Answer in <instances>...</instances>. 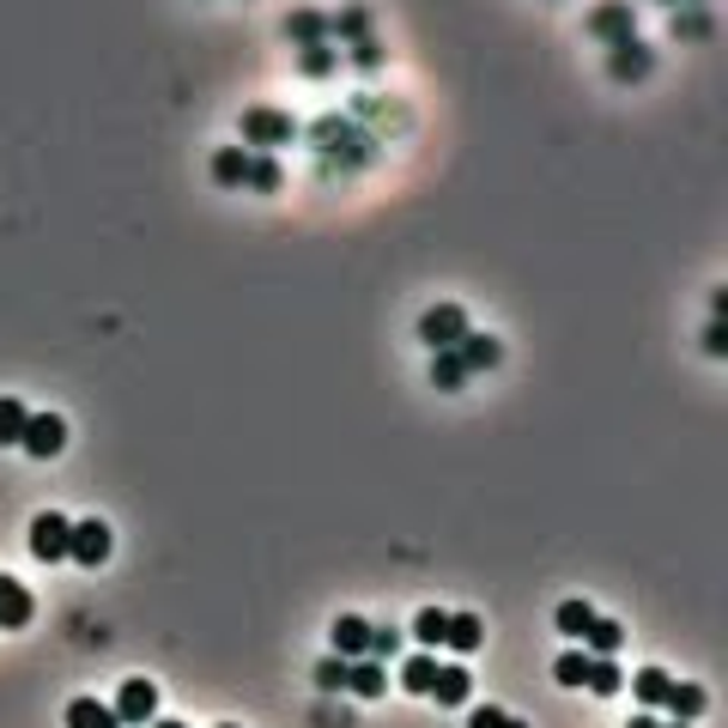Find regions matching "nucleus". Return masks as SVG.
Instances as JSON below:
<instances>
[{"instance_id":"9","label":"nucleus","mask_w":728,"mask_h":728,"mask_svg":"<svg viewBox=\"0 0 728 728\" xmlns=\"http://www.w3.org/2000/svg\"><path fill=\"white\" fill-rule=\"evenodd\" d=\"M31 614H37L31 589H24L19 577H0V631H24L31 626Z\"/></svg>"},{"instance_id":"8","label":"nucleus","mask_w":728,"mask_h":728,"mask_svg":"<svg viewBox=\"0 0 728 728\" xmlns=\"http://www.w3.org/2000/svg\"><path fill=\"white\" fill-rule=\"evenodd\" d=\"M649 68H656V49H649L644 37H631V43H614V49H607V73H614L619 85H637Z\"/></svg>"},{"instance_id":"27","label":"nucleus","mask_w":728,"mask_h":728,"mask_svg":"<svg viewBox=\"0 0 728 728\" xmlns=\"http://www.w3.org/2000/svg\"><path fill=\"white\" fill-rule=\"evenodd\" d=\"M24 419H31V407H24V401H12V395H0V449L24 437Z\"/></svg>"},{"instance_id":"7","label":"nucleus","mask_w":728,"mask_h":728,"mask_svg":"<svg viewBox=\"0 0 728 728\" xmlns=\"http://www.w3.org/2000/svg\"><path fill=\"white\" fill-rule=\"evenodd\" d=\"M115 722H128V728H146L152 717H159V686L152 680H122V692H115Z\"/></svg>"},{"instance_id":"30","label":"nucleus","mask_w":728,"mask_h":728,"mask_svg":"<svg viewBox=\"0 0 728 728\" xmlns=\"http://www.w3.org/2000/svg\"><path fill=\"white\" fill-rule=\"evenodd\" d=\"M589 619H595V607H589V601H558L553 626L565 631V637H583V631H589Z\"/></svg>"},{"instance_id":"33","label":"nucleus","mask_w":728,"mask_h":728,"mask_svg":"<svg viewBox=\"0 0 728 728\" xmlns=\"http://www.w3.org/2000/svg\"><path fill=\"white\" fill-rule=\"evenodd\" d=\"M401 649V626H371V649H364V656L371 661H388Z\"/></svg>"},{"instance_id":"14","label":"nucleus","mask_w":728,"mask_h":728,"mask_svg":"<svg viewBox=\"0 0 728 728\" xmlns=\"http://www.w3.org/2000/svg\"><path fill=\"white\" fill-rule=\"evenodd\" d=\"M364 649H371V619H358V614H341V619H334V656L358 661Z\"/></svg>"},{"instance_id":"15","label":"nucleus","mask_w":728,"mask_h":728,"mask_svg":"<svg viewBox=\"0 0 728 728\" xmlns=\"http://www.w3.org/2000/svg\"><path fill=\"white\" fill-rule=\"evenodd\" d=\"M328 43H371V12H364V7H341L328 19Z\"/></svg>"},{"instance_id":"16","label":"nucleus","mask_w":728,"mask_h":728,"mask_svg":"<svg viewBox=\"0 0 728 728\" xmlns=\"http://www.w3.org/2000/svg\"><path fill=\"white\" fill-rule=\"evenodd\" d=\"M383 661H371V656H358V661H346V692H358V698H383Z\"/></svg>"},{"instance_id":"37","label":"nucleus","mask_w":728,"mask_h":728,"mask_svg":"<svg viewBox=\"0 0 728 728\" xmlns=\"http://www.w3.org/2000/svg\"><path fill=\"white\" fill-rule=\"evenodd\" d=\"M152 728H189V722H176V717H152Z\"/></svg>"},{"instance_id":"42","label":"nucleus","mask_w":728,"mask_h":728,"mask_svg":"<svg viewBox=\"0 0 728 728\" xmlns=\"http://www.w3.org/2000/svg\"><path fill=\"white\" fill-rule=\"evenodd\" d=\"M668 728H686V722H668Z\"/></svg>"},{"instance_id":"5","label":"nucleus","mask_w":728,"mask_h":728,"mask_svg":"<svg viewBox=\"0 0 728 728\" xmlns=\"http://www.w3.org/2000/svg\"><path fill=\"white\" fill-rule=\"evenodd\" d=\"M110 528L98 523V516H80V523L68 528V565H85V570H98L103 558H110Z\"/></svg>"},{"instance_id":"35","label":"nucleus","mask_w":728,"mask_h":728,"mask_svg":"<svg viewBox=\"0 0 728 728\" xmlns=\"http://www.w3.org/2000/svg\"><path fill=\"white\" fill-rule=\"evenodd\" d=\"M353 68H364V73L383 68V49H376V43H353Z\"/></svg>"},{"instance_id":"24","label":"nucleus","mask_w":728,"mask_h":728,"mask_svg":"<svg viewBox=\"0 0 728 728\" xmlns=\"http://www.w3.org/2000/svg\"><path fill=\"white\" fill-rule=\"evenodd\" d=\"M68 728H122V722H115V710L98 705V698H73V705H68Z\"/></svg>"},{"instance_id":"23","label":"nucleus","mask_w":728,"mask_h":728,"mask_svg":"<svg viewBox=\"0 0 728 728\" xmlns=\"http://www.w3.org/2000/svg\"><path fill=\"white\" fill-rule=\"evenodd\" d=\"M297 68H304V80H328V73L341 68V49L334 43H310V49H297Z\"/></svg>"},{"instance_id":"38","label":"nucleus","mask_w":728,"mask_h":728,"mask_svg":"<svg viewBox=\"0 0 728 728\" xmlns=\"http://www.w3.org/2000/svg\"><path fill=\"white\" fill-rule=\"evenodd\" d=\"M626 728H661V722H656V717H631Z\"/></svg>"},{"instance_id":"17","label":"nucleus","mask_w":728,"mask_h":728,"mask_svg":"<svg viewBox=\"0 0 728 728\" xmlns=\"http://www.w3.org/2000/svg\"><path fill=\"white\" fill-rule=\"evenodd\" d=\"M479 637H486V626H479V614H449V626H444V644L455 649V656H474V649H479Z\"/></svg>"},{"instance_id":"29","label":"nucleus","mask_w":728,"mask_h":728,"mask_svg":"<svg viewBox=\"0 0 728 728\" xmlns=\"http://www.w3.org/2000/svg\"><path fill=\"white\" fill-rule=\"evenodd\" d=\"M444 626H449V614H444V607H419V614H413V637H419L425 649H437V644H444Z\"/></svg>"},{"instance_id":"40","label":"nucleus","mask_w":728,"mask_h":728,"mask_svg":"<svg viewBox=\"0 0 728 728\" xmlns=\"http://www.w3.org/2000/svg\"><path fill=\"white\" fill-rule=\"evenodd\" d=\"M661 7H680V0H661Z\"/></svg>"},{"instance_id":"6","label":"nucleus","mask_w":728,"mask_h":728,"mask_svg":"<svg viewBox=\"0 0 728 728\" xmlns=\"http://www.w3.org/2000/svg\"><path fill=\"white\" fill-rule=\"evenodd\" d=\"M467 334V310L462 304H432L419 316V341L432 346V353H444V346H455Z\"/></svg>"},{"instance_id":"28","label":"nucleus","mask_w":728,"mask_h":728,"mask_svg":"<svg viewBox=\"0 0 728 728\" xmlns=\"http://www.w3.org/2000/svg\"><path fill=\"white\" fill-rule=\"evenodd\" d=\"M710 31H717V19H710L705 7H674V37H692L698 43V37H710Z\"/></svg>"},{"instance_id":"32","label":"nucleus","mask_w":728,"mask_h":728,"mask_svg":"<svg viewBox=\"0 0 728 728\" xmlns=\"http://www.w3.org/2000/svg\"><path fill=\"white\" fill-rule=\"evenodd\" d=\"M316 692H346V656H322L316 661Z\"/></svg>"},{"instance_id":"21","label":"nucleus","mask_w":728,"mask_h":728,"mask_svg":"<svg viewBox=\"0 0 728 728\" xmlns=\"http://www.w3.org/2000/svg\"><path fill=\"white\" fill-rule=\"evenodd\" d=\"M280 182H285L280 159H273V152H250V176H243V189H255V194H273Z\"/></svg>"},{"instance_id":"26","label":"nucleus","mask_w":728,"mask_h":728,"mask_svg":"<svg viewBox=\"0 0 728 728\" xmlns=\"http://www.w3.org/2000/svg\"><path fill=\"white\" fill-rule=\"evenodd\" d=\"M668 674H661V668H637L631 674V698H637V705H656L661 710V698H668Z\"/></svg>"},{"instance_id":"11","label":"nucleus","mask_w":728,"mask_h":728,"mask_svg":"<svg viewBox=\"0 0 728 728\" xmlns=\"http://www.w3.org/2000/svg\"><path fill=\"white\" fill-rule=\"evenodd\" d=\"M455 358H462L467 376H474V371H492V364H504V346L492 341V334H474V328H467L462 341H455Z\"/></svg>"},{"instance_id":"22","label":"nucleus","mask_w":728,"mask_h":728,"mask_svg":"<svg viewBox=\"0 0 728 728\" xmlns=\"http://www.w3.org/2000/svg\"><path fill=\"white\" fill-rule=\"evenodd\" d=\"M462 383H467V371H462V358H455V346L432 353V388H437V395H455Z\"/></svg>"},{"instance_id":"36","label":"nucleus","mask_w":728,"mask_h":728,"mask_svg":"<svg viewBox=\"0 0 728 728\" xmlns=\"http://www.w3.org/2000/svg\"><path fill=\"white\" fill-rule=\"evenodd\" d=\"M722 346H728V328H722V316H717V322L705 328V353H722Z\"/></svg>"},{"instance_id":"25","label":"nucleus","mask_w":728,"mask_h":728,"mask_svg":"<svg viewBox=\"0 0 728 728\" xmlns=\"http://www.w3.org/2000/svg\"><path fill=\"white\" fill-rule=\"evenodd\" d=\"M432 674H437V649H425V656H407L401 661V686H407V692H432Z\"/></svg>"},{"instance_id":"12","label":"nucleus","mask_w":728,"mask_h":728,"mask_svg":"<svg viewBox=\"0 0 728 728\" xmlns=\"http://www.w3.org/2000/svg\"><path fill=\"white\" fill-rule=\"evenodd\" d=\"M467 692H474V680H467V668H455V661H437V674H432V692H425V698H437L444 710H455V705H467Z\"/></svg>"},{"instance_id":"4","label":"nucleus","mask_w":728,"mask_h":728,"mask_svg":"<svg viewBox=\"0 0 728 728\" xmlns=\"http://www.w3.org/2000/svg\"><path fill=\"white\" fill-rule=\"evenodd\" d=\"M19 449L37 455V462H55V455L68 449V419H61V413H31V419H24Z\"/></svg>"},{"instance_id":"3","label":"nucleus","mask_w":728,"mask_h":728,"mask_svg":"<svg viewBox=\"0 0 728 728\" xmlns=\"http://www.w3.org/2000/svg\"><path fill=\"white\" fill-rule=\"evenodd\" d=\"M68 528H73V516L37 510L31 516V558H43V565H68Z\"/></svg>"},{"instance_id":"19","label":"nucleus","mask_w":728,"mask_h":728,"mask_svg":"<svg viewBox=\"0 0 728 728\" xmlns=\"http://www.w3.org/2000/svg\"><path fill=\"white\" fill-rule=\"evenodd\" d=\"M583 686H589L595 698H614L619 686H626V674H619L614 656H589V674H583Z\"/></svg>"},{"instance_id":"13","label":"nucleus","mask_w":728,"mask_h":728,"mask_svg":"<svg viewBox=\"0 0 728 728\" xmlns=\"http://www.w3.org/2000/svg\"><path fill=\"white\" fill-rule=\"evenodd\" d=\"M285 43H297V49L328 43V19H322L316 7H292V12H285Z\"/></svg>"},{"instance_id":"2","label":"nucleus","mask_w":728,"mask_h":728,"mask_svg":"<svg viewBox=\"0 0 728 728\" xmlns=\"http://www.w3.org/2000/svg\"><path fill=\"white\" fill-rule=\"evenodd\" d=\"M292 134H297V122H292L285 110H273V103H255V110H243V146L273 152V146H285Z\"/></svg>"},{"instance_id":"20","label":"nucleus","mask_w":728,"mask_h":728,"mask_svg":"<svg viewBox=\"0 0 728 728\" xmlns=\"http://www.w3.org/2000/svg\"><path fill=\"white\" fill-rule=\"evenodd\" d=\"M619 644H626V631H619L614 619L595 614V619H589V631H583V649H589V656H619Z\"/></svg>"},{"instance_id":"39","label":"nucleus","mask_w":728,"mask_h":728,"mask_svg":"<svg viewBox=\"0 0 728 728\" xmlns=\"http://www.w3.org/2000/svg\"><path fill=\"white\" fill-rule=\"evenodd\" d=\"M498 728H528V722H516V717H504V722H498Z\"/></svg>"},{"instance_id":"41","label":"nucleus","mask_w":728,"mask_h":728,"mask_svg":"<svg viewBox=\"0 0 728 728\" xmlns=\"http://www.w3.org/2000/svg\"><path fill=\"white\" fill-rule=\"evenodd\" d=\"M219 728H237V722H219Z\"/></svg>"},{"instance_id":"18","label":"nucleus","mask_w":728,"mask_h":728,"mask_svg":"<svg viewBox=\"0 0 728 728\" xmlns=\"http://www.w3.org/2000/svg\"><path fill=\"white\" fill-rule=\"evenodd\" d=\"M243 176H250V152L243 146H219L213 152V182L219 189H243Z\"/></svg>"},{"instance_id":"10","label":"nucleus","mask_w":728,"mask_h":728,"mask_svg":"<svg viewBox=\"0 0 728 728\" xmlns=\"http://www.w3.org/2000/svg\"><path fill=\"white\" fill-rule=\"evenodd\" d=\"M661 710H668L674 722H692V717H705V710H710V692L698 680H674L668 698H661Z\"/></svg>"},{"instance_id":"34","label":"nucleus","mask_w":728,"mask_h":728,"mask_svg":"<svg viewBox=\"0 0 728 728\" xmlns=\"http://www.w3.org/2000/svg\"><path fill=\"white\" fill-rule=\"evenodd\" d=\"M498 722H504L498 705H474V710H467V728H498Z\"/></svg>"},{"instance_id":"31","label":"nucleus","mask_w":728,"mask_h":728,"mask_svg":"<svg viewBox=\"0 0 728 728\" xmlns=\"http://www.w3.org/2000/svg\"><path fill=\"white\" fill-rule=\"evenodd\" d=\"M583 674H589V649H565V656L553 661V680L558 686H583Z\"/></svg>"},{"instance_id":"1","label":"nucleus","mask_w":728,"mask_h":728,"mask_svg":"<svg viewBox=\"0 0 728 728\" xmlns=\"http://www.w3.org/2000/svg\"><path fill=\"white\" fill-rule=\"evenodd\" d=\"M583 31L595 37V43H631L637 37V12H631V0H601V7H589V19H583Z\"/></svg>"}]
</instances>
